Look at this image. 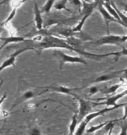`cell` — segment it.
Segmentation results:
<instances>
[{
	"label": "cell",
	"instance_id": "obj_1",
	"mask_svg": "<svg viewBox=\"0 0 127 135\" xmlns=\"http://www.w3.org/2000/svg\"><path fill=\"white\" fill-rule=\"evenodd\" d=\"M49 92H50L49 90L46 86L32 85L23 76H20L18 79V89L15 95L14 101L9 111L24 102L35 98Z\"/></svg>",
	"mask_w": 127,
	"mask_h": 135
},
{
	"label": "cell",
	"instance_id": "obj_2",
	"mask_svg": "<svg viewBox=\"0 0 127 135\" xmlns=\"http://www.w3.org/2000/svg\"><path fill=\"white\" fill-rule=\"evenodd\" d=\"M127 41V36L109 35L101 36L87 42H84L82 49L84 50L87 47H96L105 45H111L118 46L122 49L125 47V43Z\"/></svg>",
	"mask_w": 127,
	"mask_h": 135
},
{
	"label": "cell",
	"instance_id": "obj_3",
	"mask_svg": "<svg viewBox=\"0 0 127 135\" xmlns=\"http://www.w3.org/2000/svg\"><path fill=\"white\" fill-rule=\"evenodd\" d=\"M123 74L124 70L114 71L113 68H109L103 72L94 74L89 78L83 79L82 86L86 87L92 84L102 83L117 78Z\"/></svg>",
	"mask_w": 127,
	"mask_h": 135
},
{
	"label": "cell",
	"instance_id": "obj_4",
	"mask_svg": "<svg viewBox=\"0 0 127 135\" xmlns=\"http://www.w3.org/2000/svg\"><path fill=\"white\" fill-rule=\"evenodd\" d=\"M73 97L77 100L79 104L78 113L77 114V119L79 124L86 116L91 113L92 109L96 107L95 102H93L90 100L84 99L78 93H75Z\"/></svg>",
	"mask_w": 127,
	"mask_h": 135
},
{
	"label": "cell",
	"instance_id": "obj_5",
	"mask_svg": "<svg viewBox=\"0 0 127 135\" xmlns=\"http://www.w3.org/2000/svg\"><path fill=\"white\" fill-rule=\"evenodd\" d=\"M52 55L59 62V69H62L65 63H81L83 65H87L86 60L82 57L74 56L69 55L65 54L62 50H54L53 51Z\"/></svg>",
	"mask_w": 127,
	"mask_h": 135
},
{
	"label": "cell",
	"instance_id": "obj_6",
	"mask_svg": "<svg viewBox=\"0 0 127 135\" xmlns=\"http://www.w3.org/2000/svg\"><path fill=\"white\" fill-rule=\"evenodd\" d=\"M120 108L119 107H105V108L98 110L94 112L91 113L87 116L85 117V118L82 120L80 123V125L76 131L75 135H83L84 133L86 130V126L92 120L95 119L99 116H101L105 114L106 113L109 112L112 110H115L116 109Z\"/></svg>",
	"mask_w": 127,
	"mask_h": 135
},
{
	"label": "cell",
	"instance_id": "obj_7",
	"mask_svg": "<svg viewBox=\"0 0 127 135\" xmlns=\"http://www.w3.org/2000/svg\"><path fill=\"white\" fill-rule=\"evenodd\" d=\"M27 50H34V49L28 46L24 45V46L18 48V50H16L13 54L9 55L8 58L6 59L2 63L0 67V72H2V70H3L5 68L11 66L15 68L17 57L19 54Z\"/></svg>",
	"mask_w": 127,
	"mask_h": 135
},
{
	"label": "cell",
	"instance_id": "obj_8",
	"mask_svg": "<svg viewBox=\"0 0 127 135\" xmlns=\"http://www.w3.org/2000/svg\"><path fill=\"white\" fill-rule=\"evenodd\" d=\"M126 95H127V89L123 91L122 93L108 96L105 98H102V100H104L103 102H98V103L95 102L96 106H99V105H106V107H119L120 108L122 107H124L126 105H127V103L117 104H116V102L119 99L122 98L123 97H124Z\"/></svg>",
	"mask_w": 127,
	"mask_h": 135
},
{
	"label": "cell",
	"instance_id": "obj_9",
	"mask_svg": "<svg viewBox=\"0 0 127 135\" xmlns=\"http://www.w3.org/2000/svg\"><path fill=\"white\" fill-rule=\"evenodd\" d=\"M105 86L103 85L101 83L95 84L86 87H78L77 93H81L87 96H92L96 94L98 92H101Z\"/></svg>",
	"mask_w": 127,
	"mask_h": 135
},
{
	"label": "cell",
	"instance_id": "obj_10",
	"mask_svg": "<svg viewBox=\"0 0 127 135\" xmlns=\"http://www.w3.org/2000/svg\"><path fill=\"white\" fill-rule=\"evenodd\" d=\"M46 87L51 92H56L58 93H61L63 94L69 95L73 96L75 93H77L78 87L77 88H70L62 85H60L58 84H51Z\"/></svg>",
	"mask_w": 127,
	"mask_h": 135
},
{
	"label": "cell",
	"instance_id": "obj_11",
	"mask_svg": "<svg viewBox=\"0 0 127 135\" xmlns=\"http://www.w3.org/2000/svg\"><path fill=\"white\" fill-rule=\"evenodd\" d=\"M96 9H97L100 14L101 15L103 20L104 21L105 23L106 26L107 34L109 35V23L111 22H115L121 24L122 22H120L116 20L115 18L109 13L107 10L105 9L104 6L103 5H99Z\"/></svg>",
	"mask_w": 127,
	"mask_h": 135
},
{
	"label": "cell",
	"instance_id": "obj_12",
	"mask_svg": "<svg viewBox=\"0 0 127 135\" xmlns=\"http://www.w3.org/2000/svg\"><path fill=\"white\" fill-rule=\"evenodd\" d=\"M26 38L27 36H14V35L7 37H1L0 40L2 42V45L0 47V50H2L5 46L9 44H18L26 42L27 41L26 40Z\"/></svg>",
	"mask_w": 127,
	"mask_h": 135
},
{
	"label": "cell",
	"instance_id": "obj_13",
	"mask_svg": "<svg viewBox=\"0 0 127 135\" xmlns=\"http://www.w3.org/2000/svg\"><path fill=\"white\" fill-rule=\"evenodd\" d=\"M34 22L35 23V28L37 31H41L43 28V20L42 17V13L37 4L35 3L34 6Z\"/></svg>",
	"mask_w": 127,
	"mask_h": 135
},
{
	"label": "cell",
	"instance_id": "obj_14",
	"mask_svg": "<svg viewBox=\"0 0 127 135\" xmlns=\"http://www.w3.org/2000/svg\"><path fill=\"white\" fill-rule=\"evenodd\" d=\"M107 56H114V59L115 61H117L122 56H127V49L126 47H124L122 49V50L119 52H111L106 54ZM124 76L125 78L127 79V68L126 69H124Z\"/></svg>",
	"mask_w": 127,
	"mask_h": 135
},
{
	"label": "cell",
	"instance_id": "obj_15",
	"mask_svg": "<svg viewBox=\"0 0 127 135\" xmlns=\"http://www.w3.org/2000/svg\"><path fill=\"white\" fill-rule=\"evenodd\" d=\"M122 83H119V84H116L110 86L108 87L105 86L101 91V93L103 94L106 95L113 94L114 93L116 92V91L118 90L119 88L122 87Z\"/></svg>",
	"mask_w": 127,
	"mask_h": 135
},
{
	"label": "cell",
	"instance_id": "obj_16",
	"mask_svg": "<svg viewBox=\"0 0 127 135\" xmlns=\"http://www.w3.org/2000/svg\"><path fill=\"white\" fill-rule=\"evenodd\" d=\"M92 13H88L86 14L83 16L81 21L78 23L77 25L72 28V30L76 33H80L82 32V28L86 22V20L89 18V17L91 16Z\"/></svg>",
	"mask_w": 127,
	"mask_h": 135
},
{
	"label": "cell",
	"instance_id": "obj_17",
	"mask_svg": "<svg viewBox=\"0 0 127 135\" xmlns=\"http://www.w3.org/2000/svg\"><path fill=\"white\" fill-rule=\"evenodd\" d=\"M56 0H47L45 4L41 8L40 11L42 13H49L52 8H53Z\"/></svg>",
	"mask_w": 127,
	"mask_h": 135
},
{
	"label": "cell",
	"instance_id": "obj_18",
	"mask_svg": "<svg viewBox=\"0 0 127 135\" xmlns=\"http://www.w3.org/2000/svg\"><path fill=\"white\" fill-rule=\"evenodd\" d=\"M103 6L105 8V9L107 10V11L114 18H115L119 21L121 22V20L117 12H116V9H115L113 7L111 6L110 3H104L103 4Z\"/></svg>",
	"mask_w": 127,
	"mask_h": 135
},
{
	"label": "cell",
	"instance_id": "obj_19",
	"mask_svg": "<svg viewBox=\"0 0 127 135\" xmlns=\"http://www.w3.org/2000/svg\"><path fill=\"white\" fill-rule=\"evenodd\" d=\"M110 4L111 6L113 7L115 9H116V12H117L118 15L120 17V18L121 20V23L120 25H122V24H125L127 25V16H126L124 14H123L122 12H121V11L118 9L117 7L116 6V5H115V2H114L113 0H111V2Z\"/></svg>",
	"mask_w": 127,
	"mask_h": 135
},
{
	"label": "cell",
	"instance_id": "obj_20",
	"mask_svg": "<svg viewBox=\"0 0 127 135\" xmlns=\"http://www.w3.org/2000/svg\"><path fill=\"white\" fill-rule=\"evenodd\" d=\"M68 2V0H60L55 3L53 8L56 10H62L65 9L68 12H71L70 9L67 8V4Z\"/></svg>",
	"mask_w": 127,
	"mask_h": 135
},
{
	"label": "cell",
	"instance_id": "obj_21",
	"mask_svg": "<svg viewBox=\"0 0 127 135\" xmlns=\"http://www.w3.org/2000/svg\"><path fill=\"white\" fill-rule=\"evenodd\" d=\"M110 121H107L105 122L104 123H101L100 124L96 125V126H91V127L86 130V133H95L96 132L99 130L103 128L106 126Z\"/></svg>",
	"mask_w": 127,
	"mask_h": 135
},
{
	"label": "cell",
	"instance_id": "obj_22",
	"mask_svg": "<svg viewBox=\"0 0 127 135\" xmlns=\"http://www.w3.org/2000/svg\"><path fill=\"white\" fill-rule=\"evenodd\" d=\"M18 9V8H16V7L13 8V9L12 10V11L10 12L9 15L7 17V18H6L4 21H3L2 23H1V27L6 26L7 25H8L9 23L11 20H12L14 18L15 16L16 15V14H17V11Z\"/></svg>",
	"mask_w": 127,
	"mask_h": 135
},
{
	"label": "cell",
	"instance_id": "obj_23",
	"mask_svg": "<svg viewBox=\"0 0 127 135\" xmlns=\"http://www.w3.org/2000/svg\"><path fill=\"white\" fill-rule=\"evenodd\" d=\"M68 2L71 5L76 8L80 9L83 6V2L82 0H68Z\"/></svg>",
	"mask_w": 127,
	"mask_h": 135
},
{
	"label": "cell",
	"instance_id": "obj_24",
	"mask_svg": "<svg viewBox=\"0 0 127 135\" xmlns=\"http://www.w3.org/2000/svg\"><path fill=\"white\" fill-rule=\"evenodd\" d=\"M28 134V135H41V131L38 127H33L29 129Z\"/></svg>",
	"mask_w": 127,
	"mask_h": 135
},
{
	"label": "cell",
	"instance_id": "obj_25",
	"mask_svg": "<svg viewBox=\"0 0 127 135\" xmlns=\"http://www.w3.org/2000/svg\"><path fill=\"white\" fill-rule=\"evenodd\" d=\"M121 130L118 135H127V123L125 121H121Z\"/></svg>",
	"mask_w": 127,
	"mask_h": 135
},
{
	"label": "cell",
	"instance_id": "obj_26",
	"mask_svg": "<svg viewBox=\"0 0 127 135\" xmlns=\"http://www.w3.org/2000/svg\"><path fill=\"white\" fill-rule=\"evenodd\" d=\"M28 0H13V1L12 3V7L13 8H18L20 7L21 5L23 3H24L25 2H27Z\"/></svg>",
	"mask_w": 127,
	"mask_h": 135
},
{
	"label": "cell",
	"instance_id": "obj_27",
	"mask_svg": "<svg viewBox=\"0 0 127 135\" xmlns=\"http://www.w3.org/2000/svg\"><path fill=\"white\" fill-rule=\"evenodd\" d=\"M121 5V7L123 8V9L124 12L127 13V3L125 2H121L119 3Z\"/></svg>",
	"mask_w": 127,
	"mask_h": 135
},
{
	"label": "cell",
	"instance_id": "obj_28",
	"mask_svg": "<svg viewBox=\"0 0 127 135\" xmlns=\"http://www.w3.org/2000/svg\"><path fill=\"white\" fill-rule=\"evenodd\" d=\"M124 108H125L124 115V116H123L122 118L121 119V121H125L127 118V104L124 106Z\"/></svg>",
	"mask_w": 127,
	"mask_h": 135
},
{
	"label": "cell",
	"instance_id": "obj_29",
	"mask_svg": "<svg viewBox=\"0 0 127 135\" xmlns=\"http://www.w3.org/2000/svg\"><path fill=\"white\" fill-rule=\"evenodd\" d=\"M10 1V0H3V1L1 2L0 4H1V5H5L6 4L8 3V2H9Z\"/></svg>",
	"mask_w": 127,
	"mask_h": 135
},
{
	"label": "cell",
	"instance_id": "obj_30",
	"mask_svg": "<svg viewBox=\"0 0 127 135\" xmlns=\"http://www.w3.org/2000/svg\"><path fill=\"white\" fill-rule=\"evenodd\" d=\"M83 2H86V3H92L94 2L93 0H82Z\"/></svg>",
	"mask_w": 127,
	"mask_h": 135
},
{
	"label": "cell",
	"instance_id": "obj_31",
	"mask_svg": "<svg viewBox=\"0 0 127 135\" xmlns=\"http://www.w3.org/2000/svg\"><path fill=\"white\" fill-rule=\"evenodd\" d=\"M103 1L104 2V3H110V2H111V0H103Z\"/></svg>",
	"mask_w": 127,
	"mask_h": 135
},
{
	"label": "cell",
	"instance_id": "obj_32",
	"mask_svg": "<svg viewBox=\"0 0 127 135\" xmlns=\"http://www.w3.org/2000/svg\"><path fill=\"white\" fill-rule=\"evenodd\" d=\"M95 133H86V135H95Z\"/></svg>",
	"mask_w": 127,
	"mask_h": 135
},
{
	"label": "cell",
	"instance_id": "obj_33",
	"mask_svg": "<svg viewBox=\"0 0 127 135\" xmlns=\"http://www.w3.org/2000/svg\"><path fill=\"white\" fill-rule=\"evenodd\" d=\"M122 26H123V27H124L125 28H126L127 30V25H125V24H122Z\"/></svg>",
	"mask_w": 127,
	"mask_h": 135
},
{
	"label": "cell",
	"instance_id": "obj_34",
	"mask_svg": "<svg viewBox=\"0 0 127 135\" xmlns=\"http://www.w3.org/2000/svg\"><path fill=\"white\" fill-rule=\"evenodd\" d=\"M68 135V134H65V135Z\"/></svg>",
	"mask_w": 127,
	"mask_h": 135
},
{
	"label": "cell",
	"instance_id": "obj_35",
	"mask_svg": "<svg viewBox=\"0 0 127 135\" xmlns=\"http://www.w3.org/2000/svg\"><path fill=\"white\" fill-rule=\"evenodd\" d=\"M93 1H95V0H93Z\"/></svg>",
	"mask_w": 127,
	"mask_h": 135
}]
</instances>
